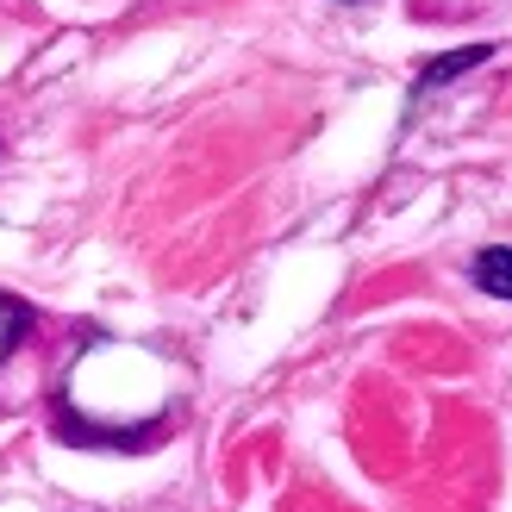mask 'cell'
<instances>
[{
	"label": "cell",
	"instance_id": "cell-1",
	"mask_svg": "<svg viewBox=\"0 0 512 512\" xmlns=\"http://www.w3.org/2000/svg\"><path fill=\"white\" fill-rule=\"evenodd\" d=\"M494 57V44H463V50H450V57H431L425 69H419V82H413V100H425V94H438V88H450L456 75H469V69H481Z\"/></svg>",
	"mask_w": 512,
	"mask_h": 512
},
{
	"label": "cell",
	"instance_id": "cell-2",
	"mask_svg": "<svg viewBox=\"0 0 512 512\" xmlns=\"http://www.w3.org/2000/svg\"><path fill=\"white\" fill-rule=\"evenodd\" d=\"M475 288L494 294V300H512V250L506 244H488L475 256Z\"/></svg>",
	"mask_w": 512,
	"mask_h": 512
}]
</instances>
